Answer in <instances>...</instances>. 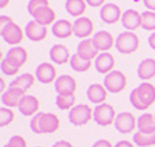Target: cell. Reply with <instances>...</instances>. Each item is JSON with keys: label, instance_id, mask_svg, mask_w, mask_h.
Listing matches in <instances>:
<instances>
[{"label": "cell", "instance_id": "cell-26", "mask_svg": "<svg viewBox=\"0 0 155 147\" xmlns=\"http://www.w3.org/2000/svg\"><path fill=\"white\" fill-rule=\"evenodd\" d=\"M138 132L141 133H153L155 132V116L152 113H143L138 118Z\"/></svg>", "mask_w": 155, "mask_h": 147}, {"label": "cell", "instance_id": "cell-10", "mask_svg": "<svg viewBox=\"0 0 155 147\" xmlns=\"http://www.w3.org/2000/svg\"><path fill=\"white\" fill-rule=\"evenodd\" d=\"M76 88H78V84L73 76L61 74L54 81V90L58 95H74Z\"/></svg>", "mask_w": 155, "mask_h": 147}, {"label": "cell", "instance_id": "cell-22", "mask_svg": "<svg viewBox=\"0 0 155 147\" xmlns=\"http://www.w3.org/2000/svg\"><path fill=\"white\" fill-rule=\"evenodd\" d=\"M53 34L59 39H68L74 34V30H73V23L65 20V19H61V20H56L53 23V28H51Z\"/></svg>", "mask_w": 155, "mask_h": 147}, {"label": "cell", "instance_id": "cell-42", "mask_svg": "<svg viewBox=\"0 0 155 147\" xmlns=\"http://www.w3.org/2000/svg\"><path fill=\"white\" fill-rule=\"evenodd\" d=\"M11 22H12L11 17H6V16H2V17H0V23H2V26H5V25H8V23H11Z\"/></svg>", "mask_w": 155, "mask_h": 147}, {"label": "cell", "instance_id": "cell-5", "mask_svg": "<svg viewBox=\"0 0 155 147\" xmlns=\"http://www.w3.org/2000/svg\"><path fill=\"white\" fill-rule=\"evenodd\" d=\"M115 118H116L115 109L107 102L96 105V109L93 110V121L101 127H107V126L113 124Z\"/></svg>", "mask_w": 155, "mask_h": 147}, {"label": "cell", "instance_id": "cell-41", "mask_svg": "<svg viewBox=\"0 0 155 147\" xmlns=\"http://www.w3.org/2000/svg\"><path fill=\"white\" fill-rule=\"evenodd\" d=\"M53 147H73V145L68 141H58V142L53 144Z\"/></svg>", "mask_w": 155, "mask_h": 147}, {"label": "cell", "instance_id": "cell-31", "mask_svg": "<svg viewBox=\"0 0 155 147\" xmlns=\"http://www.w3.org/2000/svg\"><path fill=\"white\" fill-rule=\"evenodd\" d=\"M76 105L74 95H58L56 98V107L59 110H71Z\"/></svg>", "mask_w": 155, "mask_h": 147}, {"label": "cell", "instance_id": "cell-39", "mask_svg": "<svg viewBox=\"0 0 155 147\" xmlns=\"http://www.w3.org/2000/svg\"><path fill=\"white\" fill-rule=\"evenodd\" d=\"M144 6L149 9V11H153L155 12V0H143Z\"/></svg>", "mask_w": 155, "mask_h": 147}, {"label": "cell", "instance_id": "cell-16", "mask_svg": "<svg viewBox=\"0 0 155 147\" xmlns=\"http://www.w3.org/2000/svg\"><path fill=\"white\" fill-rule=\"evenodd\" d=\"M98 50L93 44V39H84V41L78 45V51H76V54L78 56H81L82 59L85 60H93L96 59L99 54H98Z\"/></svg>", "mask_w": 155, "mask_h": 147}, {"label": "cell", "instance_id": "cell-9", "mask_svg": "<svg viewBox=\"0 0 155 147\" xmlns=\"http://www.w3.org/2000/svg\"><path fill=\"white\" fill-rule=\"evenodd\" d=\"M56 73L58 71H56L54 65L51 62H42V64L37 65V68L34 71V76L41 84H51L58 79Z\"/></svg>", "mask_w": 155, "mask_h": 147}, {"label": "cell", "instance_id": "cell-23", "mask_svg": "<svg viewBox=\"0 0 155 147\" xmlns=\"http://www.w3.org/2000/svg\"><path fill=\"white\" fill-rule=\"evenodd\" d=\"M121 22L127 31H135V30L141 28V14L135 9H127L123 14Z\"/></svg>", "mask_w": 155, "mask_h": 147}, {"label": "cell", "instance_id": "cell-13", "mask_svg": "<svg viewBox=\"0 0 155 147\" xmlns=\"http://www.w3.org/2000/svg\"><path fill=\"white\" fill-rule=\"evenodd\" d=\"M41 110V102L36 96H30V95H25L19 104V112L23 116H36Z\"/></svg>", "mask_w": 155, "mask_h": 147}, {"label": "cell", "instance_id": "cell-17", "mask_svg": "<svg viewBox=\"0 0 155 147\" xmlns=\"http://www.w3.org/2000/svg\"><path fill=\"white\" fill-rule=\"evenodd\" d=\"M115 67V57L110 54V53H101V54L95 59V68L98 73L102 74H109L110 71H113Z\"/></svg>", "mask_w": 155, "mask_h": 147}, {"label": "cell", "instance_id": "cell-27", "mask_svg": "<svg viewBox=\"0 0 155 147\" xmlns=\"http://www.w3.org/2000/svg\"><path fill=\"white\" fill-rule=\"evenodd\" d=\"M65 9L68 14L73 17H82V14L87 9V2L85 0H67L65 2Z\"/></svg>", "mask_w": 155, "mask_h": 147}, {"label": "cell", "instance_id": "cell-21", "mask_svg": "<svg viewBox=\"0 0 155 147\" xmlns=\"http://www.w3.org/2000/svg\"><path fill=\"white\" fill-rule=\"evenodd\" d=\"M50 59L53 60L56 65H64V64H67L70 62L71 56H70V51L65 45H53L50 50Z\"/></svg>", "mask_w": 155, "mask_h": 147}, {"label": "cell", "instance_id": "cell-36", "mask_svg": "<svg viewBox=\"0 0 155 147\" xmlns=\"http://www.w3.org/2000/svg\"><path fill=\"white\" fill-rule=\"evenodd\" d=\"M3 147H28V145H27V141H25V138H22V136H19V135H14V136L9 138V141H8Z\"/></svg>", "mask_w": 155, "mask_h": 147}, {"label": "cell", "instance_id": "cell-18", "mask_svg": "<svg viewBox=\"0 0 155 147\" xmlns=\"http://www.w3.org/2000/svg\"><path fill=\"white\" fill-rule=\"evenodd\" d=\"M107 88L101 84H92L88 88H87V98L90 102H93L96 105L99 104H104L106 99H107Z\"/></svg>", "mask_w": 155, "mask_h": 147}, {"label": "cell", "instance_id": "cell-24", "mask_svg": "<svg viewBox=\"0 0 155 147\" xmlns=\"http://www.w3.org/2000/svg\"><path fill=\"white\" fill-rule=\"evenodd\" d=\"M138 77L141 81H150L152 77H155V59L147 57L144 60H141V64L138 65Z\"/></svg>", "mask_w": 155, "mask_h": 147}, {"label": "cell", "instance_id": "cell-6", "mask_svg": "<svg viewBox=\"0 0 155 147\" xmlns=\"http://www.w3.org/2000/svg\"><path fill=\"white\" fill-rule=\"evenodd\" d=\"M102 85L107 88L109 93H121L126 88V85H127V79H126L123 71L113 70L109 74H106L104 84H102Z\"/></svg>", "mask_w": 155, "mask_h": 147}, {"label": "cell", "instance_id": "cell-4", "mask_svg": "<svg viewBox=\"0 0 155 147\" xmlns=\"http://www.w3.org/2000/svg\"><path fill=\"white\" fill-rule=\"evenodd\" d=\"M92 118H93V110L87 104H76L68 112V121L76 127L85 126L87 122H90Z\"/></svg>", "mask_w": 155, "mask_h": 147}, {"label": "cell", "instance_id": "cell-32", "mask_svg": "<svg viewBox=\"0 0 155 147\" xmlns=\"http://www.w3.org/2000/svg\"><path fill=\"white\" fill-rule=\"evenodd\" d=\"M141 28L146 31H155V12L144 11L141 14Z\"/></svg>", "mask_w": 155, "mask_h": 147}, {"label": "cell", "instance_id": "cell-37", "mask_svg": "<svg viewBox=\"0 0 155 147\" xmlns=\"http://www.w3.org/2000/svg\"><path fill=\"white\" fill-rule=\"evenodd\" d=\"M87 5L88 6H92V8H102L106 5V0H85Z\"/></svg>", "mask_w": 155, "mask_h": 147}, {"label": "cell", "instance_id": "cell-20", "mask_svg": "<svg viewBox=\"0 0 155 147\" xmlns=\"http://www.w3.org/2000/svg\"><path fill=\"white\" fill-rule=\"evenodd\" d=\"M11 64H14L16 67H19V68H22V67L27 64L28 60V51L22 48V47H12L8 50L6 56H5Z\"/></svg>", "mask_w": 155, "mask_h": 147}, {"label": "cell", "instance_id": "cell-40", "mask_svg": "<svg viewBox=\"0 0 155 147\" xmlns=\"http://www.w3.org/2000/svg\"><path fill=\"white\" fill-rule=\"evenodd\" d=\"M115 147H134V144L130 142V141H120V142H116L115 144Z\"/></svg>", "mask_w": 155, "mask_h": 147}, {"label": "cell", "instance_id": "cell-45", "mask_svg": "<svg viewBox=\"0 0 155 147\" xmlns=\"http://www.w3.org/2000/svg\"><path fill=\"white\" fill-rule=\"evenodd\" d=\"M0 84H2V87H0V90H2V93L5 91V81H3V79H2V81H0Z\"/></svg>", "mask_w": 155, "mask_h": 147}, {"label": "cell", "instance_id": "cell-7", "mask_svg": "<svg viewBox=\"0 0 155 147\" xmlns=\"http://www.w3.org/2000/svg\"><path fill=\"white\" fill-rule=\"evenodd\" d=\"M0 34H2L3 41L8 45H12V47H17L23 41V36H25L22 28L14 22H11L5 26H0Z\"/></svg>", "mask_w": 155, "mask_h": 147}, {"label": "cell", "instance_id": "cell-30", "mask_svg": "<svg viewBox=\"0 0 155 147\" xmlns=\"http://www.w3.org/2000/svg\"><path fill=\"white\" fill-rule=\"evenodd\" d=\"M70 67H71V70H74L78 73H85V71L90 70V67H92V60H85L81 56L73 54L71 59H70Z\"/></svg>", "mask_w": 155, "mask_h": 147}, {"label": "cell", "instance_id": "cell-11", "mask_svg": "<svg viewBox=\"0 0 155 147\" xmlns=\"http://www.w3.org/2000/svg\"><path fill=\"white\" fill-rule=\"evenodd\" d=\"M47 34H48L47 26L42 25V23H37L36 20L28 22L27 26H25V36H27L31 42H41V41H45Z\"/></svg>", "mask_w": 155, "mask_h": 147}, {"label": "cell", "instance_id": "cell-33", "mask_svg": "<svg viewBox=\"0 0 155 147\" xmlns=\"http://www.w3.org/2000/svg\"><path fill=\"white\" fill-rule=\"evenodd\" d=\"M14 121V112L8 107H2L0 109V127H6Z\"/></svg>", "mask_w": 155, "mask_h": 147}, {"label": "cell", "instance_id": "cell-15", "mask_svg": "<svg viewBox=\"0 0 155 147\" xmlns=\"http://www.w3.org/2000/svg\"><path fill=\"white\" fill-rule=\"evenodd\" d=\"M93 44H95V47H96L98 51L107 53V51L115 45V39H113V36H112L109 31L101 30V31H98V33L93 36Z\"/></svg>", "mask_w": 155, "mask_h": 147}, {"label": "cell", "instance_id": "cell-25", "mask_svg": "<svg viewBox=\"0 0 155 147\" xmlns=\"http://www.w3.org/2000/svg\"><path fill=\"white\" fill-rule=\"evenodd\" d=\"M36 82V76H33L31 73H23L20 74L19 77H16L14 81L9 84L11 88H17V90H22L23 93H27Z\"/></svg>", "mask_w": 155, "mask_h": 147}, {"label": "cell", "instance_id": "cell-19", "mask_svg": "<svg viewBox=\"0 0 155 147\" xmlns=\"http://www.w3.org/2000/svg\"><path fill=\"white\" fill-rule=\"evenodd\" d=\"M25 96V93L22 90L17 88H8L2 93V104L3 107H8V109H12V107H19L22 98Z\"/></svg>", "mask_w": 155, "mask_h": 147}, {"label": "cell", "instance_id": "cell-44", "mask_svg": "<svg viewBox=\"0 0 155 147\" xmlns=\"http://www.w3.org/2000/svg\"><path fill=\"white\" fill-rule=\"evenodd\" d=\"M8 3H9V0H0V8L5 9V8L8 6Z\"/></svg>", "mask_w": 155, "mask_h": 147}, {"label": "cell", "instance_id": "cell-29", "mask_svg": "<svg viewBox=\"0 0 155 147\" xmlns=\"http://www.w3.org/2000/svg\"><path fill=\"white\" fill-rule=\"evenodd\" d=\"M134 144L138 147H150L155 145V132L153 133H141L137 132L134 135Z\"/></svg>", "mask_w": 155, "mask_h": 147}, {"label": "cell", "instance_id": "cell-43", "mask_svg": "<svg viewBox=\"0 0 155 147\" xmlns=\"http://www.w3.org/2000/svg\"><path fill=\"white\" fill-rule=\"evenodd\" d=\"M147 42H149L150 48H152V50H155V31H153V33L149 36V41H147Z\"/></svg>", "mask_w": 155, "mask_h": 147}, {"label": "cell", "instance_id": "cell-8", "mask_svg": "<svg viewBox=\"0 0 155 147\" xmlns=\"http://www.w3.org/2000/svg\"><path fill=\"white\" fill-rule=\"evenodd\" d=\"M138 124V119H135V116L132 113H129V112H121L116 115L115 118V129L118 130L120 133H123V135H127V133H132L135 130Z\"/></svg>", "mask_w": 155, "mask_h": 147}, {"label": "cell", "instance_id": "cell-38", "mask_svg": "<svg viewBox=\"0 0 155 147\" xmlns=\"http://www.w3.org/2000/svg\"><path fill=\"white\" fill-rule=\"evenodd\" d=\"M92 147H115V145H112L110 141H107V139H99V141H96Z\"/></svg>", "mask_w": 155, "mask_h": 147}, {"label": "cell", "instance_id": "cell-3", "mask_svg": "<svg viewBox=\"0 0 155 147\" xmlns=\"http://www.w3.org/2000/svg\"><path fill=\"white\" fill-rule=\"evenodd\" d=\"M115 47L121 54H132L140 47V39L134 31H124L115 39Z\"/></svg>", "mask_w": 155, "mask_h": 147}, {"label": "cell", "instance_id": "cell-34", "mask_svg": "<svg viewBox=\"0 0 155 147\" xmlns=\"http://www.w3.org/2000/svg\"><path fill=\"white\" fill-rule=\"evenodd\" d=\"M0 70H2V73L6 74V76H14V74L19 73L20 68H19V67H16L14 64H11L6 57H3L2 64H0Z\"/></svg>", "mask_w": 155, "mask_h": 147}, {"label": "cell", "instance_id": "cell-28", "mask_svg": "<svg viewBox=\"0 0 155 147\" xmlns=\"http://www.w3.org/2000/svg\"><path fill=\"white\" fill-rule=\"evenodd\" d=\"M33 19L37 22V23H42V25H53L56 22V12L51 9L50 6L47 8H42L41 11H37L36 14L33 16Z\"/></svg>", "mask_w": 155, "mask_h": 147}, {"label": "cell", "instance_id": "cell-1", "mask_svg": "<svg viewBox=\"0 0 155 147\" xmlns=\"http://www.w3.org/2000/svg\"><path fill=\"white\" fill-rule=\"evenodd\" d=\"M61 127L59 118L54 113H42L39 112L36 116L31 118L30 129L36 135H50V133L58 132Z\"/></svg>", "mask_w": 155, "mask_h": 147}, {"label": "cell", "instance_id": "cell-35", "mask_svg": "<svg viewBox=\"0 0 155 147\" xmlns=\"http://www.w3.org/2000/svg\"><path fill=\"white\" fill-rule=\"evenodd\" d=\"M47 6H50L48 0H30L28 2V12L33 17L37 11H41L42 8H47Z\"/></svg>", "mask_w": 155, "mask_h": 147}, {"label": "cell", "instance_id": "cell-14", "mask_svg": "<svg viewBox=\"0 0 155 147\" xmlns=\"http://www.w3.org/2000/svg\"><path fill=\"white\" fill-rule=\"evenodd\" d=\"M73 30H74V36L79 39H88V36H92L93 33V22L88 17H78L73 22Z\"/></svg>", "mask_w": 155, "mask_h": 147}, {"label": "cell", "instance_id": "cell-2", "mask_svg": "<svg viewBox=\"0 0 155 147\" xmlns=\"http://www.w3.org/2000/svg\"><path fill=\"white\" fill-rule=\"evenodd\" d=\"M130 104L137 110H147L155 102V85L150 82H143L130 91Z\"/></svg>", "mask_w": 155, "mask_h": 147}, {"label": "cell", "instance_id": "cell-12", "mask_svg": "<svg viewBox=\"0 0 155 147\" xmlns=\"http://www.w3.org/2000/svg\"><path fill=\"white\" fill-rule=\"evenodd\" d=\"M99 17H101V20L104 22V23L113 25V23H116L118 20L123 19V12H121V9H120L118 5H115V3H106L104 6L101 8V11H99Z\"/></svg>", "mask_w": 155, "mask_h": 147}]
</instances>
